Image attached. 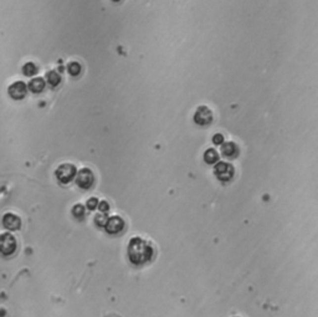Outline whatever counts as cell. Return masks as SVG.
<instances>
[{
  "label": "cell",
  "instance_id": "cell-1",
  "mask_svg": "<svg viewBox=\"0 0 318 317\" xmlns=\"http://www.w3.org/2000/svg\"><path fill=\"white\" fill-rule=\"evenodd\" d=\"M128 256L136 265H142L153 256V249L148 241L142 238H133L128 244Z\"/></svg>",
  "mask_w": 318,
  "mask_h": 317
},
{
  "label": "cell",
  "instance_id": "cell-2",
  "mask_svg": "<svg viewBox=\"0 0 318 317\" xmlns=\"http://www.w3.org/2000/svg\"><path fill=\"white\" fill-rule=\"evenodd\" d=\"M76 176V167L74 164L64 163L56 169V178L59 179V182L67 184L75 178Z\"/></svg>",
  "mask_w": 318,
  "mask_h": 317
},
{
  "label": "cell",
  "instance_id": "cell-3",
  "mask_svg": "<svg viewBox=\"0 0 318 317\" xmlns=\"http://www.w3.org/2000/svg\"><path fill=\"white\" fill-rule=\"evenodd\" d=\"M16 250V240L10 233L0 234V253L3 255H11Z\"/></svg>",
  "mask_w": 318,
  "mask_h": 317
},
{
  "label": "cell",
  "instance_id": "cell-4",
  "mask_svg": "<svg viewBox=\"0 0 318 317\" xmlns=\"http://www.w3.org/2000/svg\"><path fill=\"white\" fill-rule=\"evenodd\" d=\"M215 176L223 182H227L234 177V167L227 162H220L215 166Z\"/></svg>",
  "mask_w": 318,
  "mask_h": 317
},
{
  "label": "cell",
  "instance_id": "cell-5",
  "mask_svg": "<svg viewBox=\"0 0 318 317\" xmlns=\"http://www.w3.org/2000/svg\"><path fill=\"white\" fill-rule=\"evenodd\" d=\"M194 121H195L196 125L206 126L213 121V113L206 106H200L194 115Z\"/></svg>",
  "mask_w": 318,
  "mask_h": 317
},
{
  "label": "cell",
  "instance_id": "cell-6",
  "mask_svg": "<svg viewBox=\"0 0 318 317\" xmlns=\"http://www.w3.org/2000/svg\"><path fill=\"white\" fill-rule=\"evenodd\" d=\"M76 183L79 187L84 188V189H87V188L91 187L92 183H93V174H92V172L87 168L81 169L79 172V174H77Z\"/></svg>",
  "mask_w": 318,
  "mask_h": 317
},
{
  "label": "cell",
  "instance_id": "cell-7",
  "mask_svg": "<svg viewBox=\"0 0 318 317\" xmlns=\"http://www.w3.org/2000/svg\"><path fill=\"white\" fill-rule=\"evenodd\" d=\"M26 92H28V87L21 81H16L9 86V95L14 100H21V98L25 97Z\"/></svg>",
  "mask_w": 318,
  "mask_h": 317
},
{
  "label": "cell",
  "instance_id": "cell-8",
  "mask_svg": "<svg viewBox=\"0 0 318 317\" xmlns=\"http://www.w3.org/2000/svg\"><path fill=\"white\" fill-rule=\"evenodd\" d=\"M3 225L4 228L8 230H18L21 225L20 218L14 213H6L3 218Z\"/></svg>",
  "mask_w": 318,
  "mask_h": 317
},
{
  "label": "cell",
  "instance_id": "cell-9",
  "mask_svg": "<svg viewBox=\"0 0 318 317\" xmlns=\"http://www.w3.org/2000/svg\"><path fill=\"white\" fill-rule=\"evenodd\" d=\"M104 226H106L107 233L117 234L123 229V226H125V222H123L120 217H112L107 220V223H106Z\"/></svg>",
  "mask_w": 318,
  "mask_h": 317
},
{
  "label": "cell",
  "instance_id": "cell-10",
  "mask_svg": "<svg viewBox=\"0 0 318 317\" xmlns=\"http://www.w3.org/2000/svg\"><path fill=\"white\" fill-rule=\"evenodd\" d=\"M222 152L227 158H235V157H237V154H239V148H237L236 144L232 143V142H227V143L223 144Z\"/></svg>",
  "mask_w": 318,
  "mask_h": 317
},
{
  "label": "cell",
  "instance_id": "cell-11",
  "mask_svg": "<svg viewBox=\"0 0 318 317\" xmlns=\"http://www.w3.org/2000/svg\"><path fill=\"white\" fill-rule=\"evenodd\" d=\"M29 89L35 93L41 92L45 89V80L41 79V77H35V79H33L29 82Z\"/></svg>",
  "mask_w": 318,
  "mask_h": 317
},
{
  "label": "cell",
  "instance_id": "cell-12",
  "mask_svg": "<svg viewBox=\"0 0 318 317\" xmlns=\"http://www.w3.org/2000/svg\"><path fill=\"white\" fill-rule=\"evenodd\" d=\"M46 81L48 82V85H50V86L55 87L60 84V81H61V77H60V75L57 74L56 71H48L47 75H46Z\"/></svg>",
  "mask_w": 318,
  "mask_h": 317
},
{
  "label": "cell",
  "instance_id": "cell-13",
  "mask_svg": "<svg viewBox=\"0 0 318 317\" xmlns=\"http://www.w3.org/2000/svg\"><path fill=\"white\" fill-rule=\"evenodd\" d=\"M204 159H205V162L208 164H213V163H215V162H218L219 156H218V153L215 149L210 148V149H208V151H205V153H204Z\"/></svg>",
  "mask_w": 318,
  "mask_h": 317
},
{
  "label": "cell",
  "instance_id": "cell-14",
  "mask_svg": "<svg viewBox=\"0 0 318 317\" xmlns=\"http://www.w3.org/2000/svg\"><path fill=\"white\" fill-rule=\"evenodd\" d=\"M36 71H38V69H36L35 64H33V62H28V64L24 65L23 72L26 76H33V75L36 74Z\"/></svg>",
  "mask_w": 318,
  "mask_h": 317
},
{
  "label": "cell",
  "instance_id": "cell-15",
  "mask_svg": "<svg viewBox=\"0 0 318 317\" xmlns=\"http://www.w3.org/2000/svg\"><path fill=\"white\" fill-rule=\"evenodd\" d=\"M67 69H69V72L72 76H77L81 72V65L79 62H71V64H69Z\"/></svg>",
  "mask_w": 318,
  "mask_h": 317
},
{
  "label": "cell",
  "instance_id": "cell-16",
  "mask_svg": "<svg viewBox=\"0 0 318 317\" xmlns=\"http://www.w3.org/2000/svg\"><path fill=\"white\" fill-rule=\"evenodd\" d=\"M72 214H74L75 217H77V218L84 217V214H85L84 205H82V204H76V205H75L74 209H72Z\"/></svg>",
  "mask_w": 318,
  "mask_h": 317
},
{
  "label": "cell",
  "instance_id": "cell-17",
  "mask_svg": "<svg viewBox=\"0 0 318 317\" xmlns=\"http://www.w3.org/2000/svg\"><path fill=\"white\" fill-rule=\"evenodd\" d=\"M96 224L97 225H101V226H104V225H106V223H107V217H106V215H103V214H98V215H96Z\"/></svg>",
  "mask_w": 318,
  "mask_h": 317
},
{
  "label": "cell",
  "instance_id": "cell-18",
  "mask_svg": "<svg viewBox=\"0 0 318 317\" xmlns=\"http://www.w3.org/2000/svg\"><path fill=\"white\" fill-rule=\"evenodd\" d=\"M213 142H214L215 144H218V146L222 143H224V136L220 135V133H217V135L213 137Z\"/></svg>",
  "mask_w": 318,
  "mask_h": 317
},
{
  "label": "cell",
  "instance_id": "cell-19",
  "mask_svg": "<svg viewBox=\"0 0 318 317\" xmlns=\"http://www.w3.org/2000/svg\"><path fill=\"white\" fill-rule=\"evenodd\" d=\"M97 205H98V200L96 199V198H91V199L89 200V202H87V208H89V209H96L97 208Z\"/></svg>",
  "mask_w": 318,
  "mask_h": 317
},
{
  "label": "cell",
  "instance_id": "cell-20",
  "mask_svg": "<svg viewBox=\"0 0 318 317\" xmlns=\"http://www.w3.org/2000/svg\"><path fill=\"white\" fill-rule=\"evenodd\" d=\"M98 207H99V210H101V212H103V213H106V212H108V203L107 202H101V203H98Z\"/></svg>",
  "mask_w": 318,
  "mask_h": 317
}]
</instances>
